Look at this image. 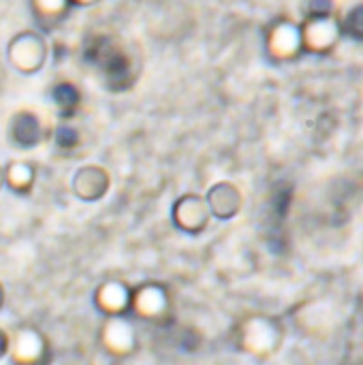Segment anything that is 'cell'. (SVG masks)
I'll use <instances>...</instances> for the list:
<instances>
[{"label":"cell","instance_id":"cell-19","mask_svg":"<svg viewBox=\"0 0 363 365\" xmlns=\"http://www.w3.org/2000/svg\"><path fill=\"white\" fill-rule=\"evenodd\" d=\"M98 0H71V4L73 6H92V4H96Z\"/></svg>","mask_w":363,"mask_h":365},{"label":"cell","instance_id":"cell-5","mask_svg":"<svg viewBox=\"0 0 363 365\" xmlns=\"http://www.w3.org/2000/svg\"><path fill=\"white\" fill-rule=\"evenodd\" d=\"M143 323H160L171 314V293L160 282H143L133 289L131 312Z\"/></svg>","mask_w":363,"mask_h":365},{"label":"cell","instance_id":"cell-11","mask_svg":"<svg viewBox=\"0 0 363 365\" xmlns=\"http://www.w3.org/2000/svg\"><path fill=\"white\" fill-rule=\"evenodd\" d=\"M205 203L210 207L212 218L218 220H231L240 214L242 210V192L233 182H216L208 195H205Z\"/></svg>","mask_w":363,"mask_h":365},{"label":"cell","instance_id":"cell-17","mask_svg":"<svg viewBox=\"0 0 363 365\" xmlns=\"http://www.w3.org/2000/svg\"><path fill=\"white\" fill-rule=\"evenodd\" d=\"M302 15L317 17V15H332L334 13V0H302Z\"/></svg>","mask_w":363,"mask_h":365},{"label":"cell","instance_id":"cell-14","mask_svg":"<svg viewBox=\"0 0 363 365\" xmlns=\"http://www.w3.org/2000/svg\"><path fill=\"white\" fill-rule=\"evenodd\" d=\"M4 169V186L17 195H28L36 182V169L28 160H11Z\"/></svg>","mask_w":363,"mask_h":365},{"label":"cell","instance_id":"cell-13","mask_svg":"<svg viewBox=\"0 0 363 365\" xmlns=\"http://www.w3.org/2000/svg\"><path fill=\"white\" fill-rule=\"evenodd\" d=\"M30 9L41 30H53L66 19L73 4L71 0H30Z\"/></svg>","mask_w":363,"mask_h":365},{"label":"cell","instance_id":"cell-8","mask_svg":"<svg viewBox=\"0 0 363 365\" xmlns=\"http://www.w3.org/2000/svg\"><path fill=\"white\" fill-rule=\"evenodd\" d=\"M171 218L180 231L188 235H199L208 229L212 214L205 203V197L190 192V195H182L180 199H175L171 207Z\"/></svg>","mask_w":363,"mask_h":365},{"label":"cell","instance_id":"cell-6","mask_svg":"<svg viewBox=\"0 0 363 365\" xmlns=\"http://www.w3.org/2000/svg\"><path fill=\"white\" fill-rule=\"evenodd\" d=\"M9 357L13 365H47L51 359V346L41 329L21 325L11 336Z\"/></svg>","mask_w":363,"mask_h":365},{"label":"cell","instance_id":"cell-4","mask_svg":"<svg viewBox=\"0 0 363 365\" xmlns=\"http://www.w3.org/2000/svg\"><path fill=\"white\" fill-rule=\"evenodd\" d=\"M265 53L274 62H291L304 53L302 28L289 17L272 21L265 30Z\"/></svg>","mask_w":363,"mask_h":365},{"label":"cell","instance_id":"cell-9","mask_svg":"<svg viewBox=\"0 0 363 365\" xmlns=\"http://www.w3.org/2000/svg\"><path fill=\"white\" fill-rule=\"evenodd\" d=\"M111 188V175L101 165H83L71 178V192L86 203L101 201Z\"/></svg>","mask_w":363,"mask_h":365},{"label":"cell","instance_id":"cell-3","mask_svg":"<svg viewBox=\"0 0 363 365\" xmlns=\"http://www.w3.org/2000/svg\"><path fill=\"white\" fill-rule=\"evenodd\" d=\"M302 28V45L304 53H315V56H327L332 53L342 36L340 19L332 15H317V17H306L300 24Z\"/></svg>","mask_w":363,"mask_h":365},{"label":"cell","instance_id":"cell-18","mask_svg":"<svg viewBox=\"0 0 363 365\" xmlns=\"http://www.w3.org/2000/svg\"><path fill=\"white\" fill-rule=\"evenodd\" d=\"M9 346H11V336L0 327V359L9 357Z\"/></svg>","mask_w":363,"mask_h":365},{"label":"cell","instance_id":"cell-10","mask_svg":"<svg viewBox=\"0 0 363 365\" xmlns=\"http://www.w3.org/2000/svg\"><path fill=\"white\" fill-rule=\"evenodd\" d=\"M133 289L118 278L105 280L94 291V306L103 317H126L131 312Z\"/></svg>","mask_w":363,"mask_h":365},{"label":"cell","instance_id":"cell-15","mask_svg":"<svg viewBox=\"0 0 363 365\" xmlns=\"http://www.w3.org/2000/svg\"><path fill=\"white\" fill-rule=\"evenodd\" d=\"M51 98H53V103L58 105V109H60L62 113H71V111H75V109H77V105H79V101H81L79 90H77L73 83H68V81L58 83V86L51 90Z\"/></svg>","mask_w":363,"mask_h":365},{"label":"cell","instance_id":"cell-16","mask_svg":"<svg viewBox=\"0 0 363 365\" xmlns=\"http://www.w3.org/2000/svg\"><path fill=\"white\" fill-rule=\"evenodd\" d=\"M340 28H342V34L355 38V41H363V4L353 6L344 19L340 21Z\"/></svg>","mask_w":363,"mask_h":365},{"label":"cell","instance_id":"cell-20","mask_svg":"<svg viewBox=\"0 0 363 365\" xmlns=\"http://www.w3.org/2000/svg\"><path fill=\"white\" fill-rule=\"evenodd\" d=\"M4 188V169L0 167V190Z\"/></svg>","mask_w":363,"mask_h":365},{"label":"cell","instance_id":"cell-1","mask_svg":"<svg viewBox=\"0 0 363 365\" xmlns=\"http://www.w3.org/2000/svg\"><path fill=\"white\" fill-rule=\"evenodd\" d=\"M49 58V45L39 30H21L6 43V60L19 75H36Z\"/></svg>","mask_w":363,"mask_h":365},{"label":"cell","instance_id":"cell-7","mask_svg":"<svg viewBox=\"0 0 363 365\" xmlns=\"http://www.w3.org/2000/svg\"><path fill=\"white\" fill-rule=\"evenodd\" d=\"M237 342H240V349L246 351L248 355L265 357L278 349L280 329L274 321L265 317H250L240 325Z\"/></svg>","mask_w":363,"mask_h":365},{"label":"cell","instance_id":"cell-2","mask_svg":"<svg viewBox=\"0 0 363 365\" xmlns=\"http://www.w3.org/2000/svg\"><path fill=\"white\" fill-rule=\"evenodd\" d=\"M98 349L111 355L113 359H126L139 349V334L135 323L126 317H105V323L98 331Z\"/></svg>","mask_w":363,"mask_h":365},{"label":"cell","instance_id":"cell-12","mask_svg":"<svg viewBox=\"0 0 363 365\" xmlns=\"http://www.w3.org/2000/svg\"><path fill=\"white\" fill-rule=\"evenodd\" d=\"M9 137H11V143L17 145V148H24V150L34 148L43 139V122H41V118L30 109L17 111L11 118Z\"/></svg>","mask_w":363,"mask_h":365},{"label":"cell","instance_id":"cell-21","mask_svg":"<svg viewBox=\"0 0 363 365\" xmlns=\"http://www.w3.org/2000/svg\"><path fill=\"white\" fill-rule=\"evenodd\" d=\"M2 306H4V289L0 284V310H2Z\"/></svg>","mask_w":363,"mask_h":365}]
</instances>
